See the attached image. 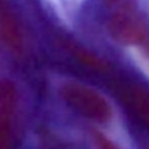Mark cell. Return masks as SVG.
<instances>
[{"label":"cell","mask_w":149,"mask_h":149,"mask_svg":"<svg viewBox=\"0 0 149 149\" xmlns=\"http://www.w3.org/2000/svg\"><path fill=\"white\" fill-rule=\"evenodd\" d=\"M59 92L63 102L83 118L100 124L112 119V108L108 100L86 85L65 82L60 86Z\"/></svg>","instance_id":"obj_1"},{"label":"cell","mask_w":149,"mask_h":149,"mask_svg":"<svg viewBox=\"0 0 149 149\" xmlns=\"http://www.w3.org/2000/svg\"><path fill=\"white\" fill-rule=\"evenodd\" d=\"M17 106V89L12 80L0 78V149L12 148V130Z\"/></svg>","instance_id":"obj_2"},{"label":"cell","mask_w":149,"mask_h":149,"mask_svg":"<svg viewBox=\"0 0 149 149\" xmlns=\"http://www.w3.org/2000/svg\"><path fill=\"white\" fill-rule=\"evenodd\" d=\"M0 42L14 54H22L26 50L24 28L6 0H0Z\"/></svg>","instance_id":"obj_3"},{"label":"cell","mask_w":149,"mask_h":149,"mask_svg":"<svg viewBox=\"0 0 149 149\" xmlns=\"http://www.w3.org/2000/svg\"><path fill=\"white\" fill-rule=\"evenodd\" d=\"M118 94L126 110L149 130V91L133 84L118 87Z\"/></svg>","instance_id":"obj_4"},{"label":"cell","mask_w":149,"mask_h":149,"mask_svg":"<svg viewBox=\"0 0 149 149\" xmlns=\"http://www.w3.org/2000/svg\"><path fill=\"white\" fill-rule=\"evenodd\" d=\"M94 140L97 149H119L110 139L100 133L94 134Z\"/></svg>","instance_id":"obj_5"}]
</instances>
